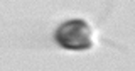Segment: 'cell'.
<instances>
[{
    "label": "cell",
    "instance_id": "obj_1",
    "mask_svg": "<svg viewBox=\"0 0 135 71\" xmlns=\"http://www.w3.org/2000/svg\"><path fill=\"white\" fill-rule=\"evenodd\" d=\"M56 42L64 49L71 51H84L91 48V31L84 20L74 19L62 22L54 32Z\"/></svg>",
    "mask_w": 135,
    "mask_h": 71
}]
</instances>
